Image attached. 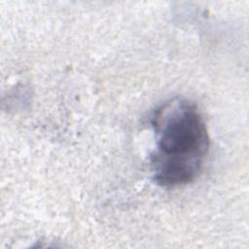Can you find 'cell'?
<instances>
[{
  "label": "cell",
  "instance_id": "1",
  "mask_svg": "<svg viewBox=\"0 0 249 249\" xmlns=\"http://www.w3.org/2000/svg\"><path fill=\"white\" fill-rule=\"evenodd\" d=\"M156 147L151 167L156 183L180 187L200 174L209 151V135L196 104L182 97L160 106L151 118Z\"/></svg>",
  "mask_w": 249,
  "mask_h": 249
}]
</instances>
